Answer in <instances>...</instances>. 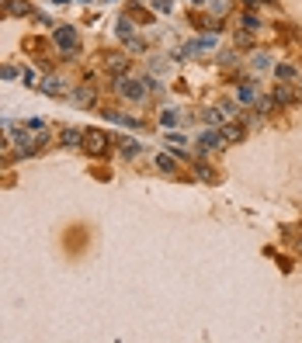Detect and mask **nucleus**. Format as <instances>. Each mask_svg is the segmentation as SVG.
<instances>
[{"mask_svg": "<svg viewBox=\"0 0 302 343\" xmlns=\"http://www.w3.org/2000/svg\"><path fill=\"white\" fill-rule=\"evenodd\" d=\"M80 146L90 152V156H104V152H108V146H111V139L101 132V129H87V132H83V142H80Z\"/></svg>", "mask_w": 302, "mask_h": 343, "instance_id": "nucleus-1", "label": "nucleus"}, {"mask_svg": "<svg viewBox=\"0 0 302 343\" xmlns=\"http://www.w3.org/2000/svg\"><path fill=\"white\" fill-rule=\"evenodd\" d=\"M157 167H160L163 173H174V167H177V160H174V156H167V152H160V156H157Z\"/></svg>", "mask_w": 302, "mask_h": 343, "instance_id": "nucleus-8", "label": "nucleus"}, {"mask_svg": "<svg viewBox=\"0 0 302 343\" xmlns=\"http://www.w3.org/2000/svg\"><path fill=\"white\" fill-rule=\"evenodd\" d=\"M191 4H195V7H201V4H205V0H191Z\"/></svg>", "mask_w": 302, "mask_h": 343, "instance_id": "nucleus-23", "label": "nucleus"}, {"mask_svg": "<svg viewBox=\"0 0 302 343\" xmlns=\"http://www.w3.org/2000/svg\"><path fill=\"white\" fill-rule=\"evenodd\" d=\"M240 24H243V32H257V28H261V21L254 18V14H250V11H243V18H240Z\"/></svg>", "mask_w": 302, "mask_h": 343, "instance_id": "nucleus-9", "label": "nucleus"}, {"mask_svg": "<svg viewBox=\"0 0 302 343\" xmlns=\"http://www.w3.org/2000/svg\"><path fill=\"white\" fill-rule=\"evenodd\" d=\"M63 142H66V146H77V142H83V132H77V129H66V132H63Z\"/></svg>", "mask_w": 302, "mask_h": 343, "instance_id": "nucleus-11", "label": "nucleus"}, {"mask_svg": "<svg viewBox=\"0 0 302 343\" xmlns=\"http://www.w3.org/2000/svg\"><path fill=\"white\" fill-rule=\"evenodd\" d=\"M104 66H108V70H111L115 76H122L125 70H129V59L118 56V52H111V56H104Z\"/></svg>", "mask_w": 302, "mask_h": 343, "instance_id": "nucleus-6", "label": "nucleus"}, {"mask_svg": "<svg viewBox=\"0 0 302 343\" xmlns=\"http://www.w3.org/2000/svg\"><path fill=\"white\" fill-rule=\"evenodd\" d=\"M122 152H125V156H136V152H139V142L125 139V142H122Z\"/></svg>", "mask_w": 302, "mask_h": 343, "instance_id": "nucleus-17", "label": "nucleus"}, {"mask_svg": "<svg viewBox=\"0 0 302 343\" xmlns=\"http://www.w3.org/2000/svg\"><path fill=\"white\" fill-rule=\"evenodd\" d=\"M271 104H275L271 97H261V104H257V111H271Z\"/></svg>", "mask_w": 302, "mask_h": 343, "instance_id": "nucleus-20", "label": "nucleus"}, {"mask_svg": "<svg viewBox=\"0 0 302 343\" xmlns=\"http://www.w3.org/2000/svg\"><path fill=\"white\" fill-rule=\"evenodd\" d=\"M160 121H167V125H174V121H177V114H174V111H163V114H160Z\"/></svg>", "mask_w": 302, "mask_h": 343, "instance_id": "nucleus-21", "label": "nucleus"}, {"mask_svg": "<svg viewBox=\"0 0 302 343\" xmlns=\"http://www.w3.org/2000/svg\"><path fill=\"white\" fill-rule=\"evenodd\" d=\"M7 11H14V14H32L28 0H11V4H7Z\"/></svg>", "mask_w": 302, "mask_h": 343, "instance_id": "nucleus-13", "label": "nucleus"}, {"mask_svg": "<svg viewBox=\"0 0 302 343\" xmlns=\"http://www.w3.org/2000/svg\"><path fill=\"white\" fill-rule=\"evenodd\" d=\"M42 90H45V94H59V90H63V83H59V80H56V76H45V83H42Z\"/></svg>", "mask_w": 302, "mask_h": 343, "instance_id": "nucleus-12", "label": "nucleus"}, {"mask_svg": "<svg viewBox=\"0 0 302 343\" xmlns=\"http://www.w3.org/2000/svg\"><path fill=\"white\" fill-rule=\"evenodd\" d=\"M198 146H201V149H222V146H226V135H222V132H205L198 139Z\"/></svg>", "mask_w": 302, "mask_h": 343, "instance_id": "nucleus-5", "label": "nucleus"}, {"mask_svg": "<svg viewBox=\"0 0 302 343\" xmlns=\"http://www.w3.org/2000/svg\"><path fill=\"white\" fill-rule=\"evenodd\" d=\"M115 32H118L122 38H129V32H132V24H129V18H122V21H118V28H115Z\"/></svg>", "mask_w": 302, "mask_h": 343, "instance_id": "nucleus-18", "label": "nucleus"}, {"mask_svg": "<svg viewBox=\"0 0 302 343\" xmlns=\"http://www.w3.org/2000/svg\"><path fill=\"white\" fill-rule=\"evenodd\" d=\"M42 142H45V135H32V132H24V129H18L14 132V146H18V156H32V152L39 149Z\"/></svg>", "mask_w": 302, "mask_h": 343, "instance_id": "nucleus-3", "label": "nucleus"}, {"mask_svg": "<svg viewBox=\"0 0 302 343\" xmlns=\"http://www.w3.org/2000/svg\"><path fill=\"white\" fill-rule=\"evenodd\" d=\"M222 135H226V142H236V139H243V125H226Z\"/></svg>", "mask_w": 302, "mask_h": 343, "instance_id": "nucleus-10", "label": "nucleus"}, {"mask_svg": "<svg viewBox=\"0 0 302 343\" xmlns=\"http://www.w3.org/2000/svg\"><path fill=\"white\" fill-rule=\"evenodd\" d=\"M153 11H170V0H153Z\"/></svg>", "mask_w": 302, "mask_h": 343, "instance_id": "nucleus-19", "label": "nucleus"}, {"mask_svg": "<svg viewBox=\"0 0 302 343\" xmlns=\"http://www.w3.org/2000/svg\"><path fill=\"white\" fill-rule=\"evenodd\" d=\"M52 42L63 49V56H77V28L73 24H59L52 32Z\"/></svg>", "mask_w": 302, "mask_h": 343, "instance_id": "nucleus-2", "label": "nucleus"}, {"mask_svg": "<svg viewBox=\"0 0 302 343\" xmlns=\"http://www.w3.org/2000/svg\"><path fill=\"white\" fill-rule=\"evenodd\" d=\"M254 97H257V90H254L250 83H243V87H240V101H243V104H250Z\"/></svg>", "mask_w": 302, "mask_h": 343, "instance_id": "nucleus-16", "label": "nucleus"}, {"mask_svg": "<svg viewBox=\"0 0 302 343\" xmlns=\"http://www.w3.org/2000/svg\"><path fill=\"white\" fill-rule=\"evenodd\" d=\"M243 4H247V7H254V4H267V0H243Z\"/></svg>", "mask_w": 302, "mask_h": 343, "instance_id": "nucleus-22", "label": "nucleus"}, {"mask_svg": "<svg viewBox=\"0 0 302 343\" xmlns=\"http://www.w3.org/2000/svg\"><path fill=\"white\" fill-rule=\"evenodd\" d=\"M295 90H292V87H275V94H271V101H275V104H295Z\"/></svg>", "mask_w": 302, "mask_h": 343, "instance_id": "nucleus-7", "label": "nucleus"}, {"mask_svg": "<svg viewBox=\"0 0 302 343\" xmlns=\"http://www.w3.org/2000/svg\"><path fill=\"white\" fill-rule=\"evenodd\" d=\"M275 76H282V80H292V76H295V66L282 63V66H275Z\"/></svg>", "mask_w": 302, "mask_h": 343, "instance_id": "nucleus-15", "label": "nucleus"}, {"mask_svg": "<svg viewBox=\"0 0 302 343\" xmlns=\"http://www.w3.org/2000/svg\"><path fill=\"white\" fill-rule=\"evenodd\" d=\"M77 101H80V104H94V87H80V90H77Z\"/></svg>", "mask_w": 302, "mask_h": 343, "instance_id": "nucleus-14", "label": "nucleus"}, {"mask_svg": "<svg viewBox=\"0 0 302 343\" xmlns=\"http://www.w3.org/2000/svg\"><path fill=\"white\" fill-rule=\"evenodd\" d=\"M115 87H118L129 101H139V97L146 94V83H139V80H125V76H118V80H115Z\"/></svg>", "mask_w": 302, "mask_h": 343, "instance_id": "nucleus-4", "label": "nucleus"}]
</instances>
